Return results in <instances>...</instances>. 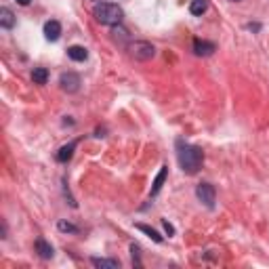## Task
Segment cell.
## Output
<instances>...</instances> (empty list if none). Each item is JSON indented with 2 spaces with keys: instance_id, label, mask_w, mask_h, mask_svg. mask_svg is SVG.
<instances>
[{
  "instance_id": "1",
  "label": "cell",
  "mask_w": 269,
  "mask_h": 269,
  "mask_svg": "<svg viewBox=\"0 0 269 269\" xmlns=\"http://www.w3.org/2000/svg\"><path fill=\"white\" fill-rule=\"evenodd\" d=\"M177 160H179V166L183 168V173L196 175V173L202 168L204 151H202L200 147H196V145L183 143V141L179 139V141H177Z\"/></svg>"
},
{
  "instance_id": "2",
  "label": "cell",
  "mask_w": 269,
  "mask_h": 269,
  "mask_svg": "<svg viewBox=\"0 0 269 269\" xmlns=\"http://www.w3.org/2000/svg\"><path fill=\"white\" fill-rule=\"evenodd\" d=\"M93 15L99 23H103V25H120L124 13L114 3H97V7L93 9Z\"/></svg>"
},
{
  "instance_id": "3",
  "label": "cell",
  "mask_w": 269,
  "mask_h": 269,
  "mask_svg": "<svg viewBox=\"0 0 269 269\" xmlns=\"http://www.w3.org/2000/svg\"><path fill=\"white\" fill-rule=\"evenodd\" d=\"M129 55L133 59H137V61H147V59H151L153 55H156V49H153V45L151 42H147V40H135V42H129Z\"/></svg>"
},
{
  "instance_id": "4",
  "label": "cell",
  "mask_w": 269,
  "mask_h": 269,
  "mask_svg": "<svg viewBox=\"0 0 269 269\" xmlns=\"http://www.w3.org/2000/svg\"><path fill=\"white\" fill-rule=\"evenodd\" d=\"M196 196H198V200H200L204 206H208V208L215 206L217 191H215V187H212L210 183H200V185L196 187Z\"/></svg>"
},
{
  "instance_id": "5",
  "label": "cell",
  "mask_w": 269,
  "mask_h": 269,
  "mask_svg": "<svg viewBox=\"0 0 269 269\" xmlns=\"http://www.w3.org/2000/svg\"><path fill=\"white\" fill-rule=\"evenodd\" d=\"M59 84H61V89L65 93H76L80 89V76L74 74V72H65V74H61Z\"/></svg>"
},
{
  "instance_id": "6",
  "label": "cell",
  "mask_w": 269,
  "mask_h": 269,
  "mask_svg": "<svg viewBox=\"0 0 269 269\" xmlns=\"http://www.w3.org/2000/svg\"><path fill=\"white\" fill-rule=\"evenodd\" d=\"M215 51H217L215 42L200 40V38H196V40H194V53L198 55V57H208V55H212Z\"/></svg>"
},
{
  "instance_id": "7",
  "label": "cell",
  "mask_w": 269,
  "mask_h": 269,
  "mask_svg": "<svg viewBox=\"0 0 269 269\" xmlns=\"http://www.w3.org/2000/svg\"><path fill=\"white\" fill-rule=\"evenodd\" d=\"M45 36L51 42L59 40V36H61V23L59 21H47L45 23Z\"/></svg>"
},
{
  "instance_id": "8",
  "label": "cell",
  "mask_w": 269,
  "mask_h": 269,
  "mask_svg": "<svg viewBox=\"0 0 269 269\" xmlns=\"http://www.w3.org/2000/svg\"><path fill=\"white\" fill-rule=\"evenodd\" d=\"M34 246H36V252H38L40 259H51V257H53V246L47 242L45 238H38Z\"/></svg>"
},
{
  "instance_id": "9",
  "label": "cell",
  "mask_w": 269,
  "mask_h": 269,
  "mask_svg": "<svg viewBox=\"0 0 269 269\" xmlns=\"http://www.w3.org/2000/svg\"><path fill=\"white\" fill-rule=\"evenodd\" d=\"M76 145H78V141H69L67 145H63V147L57 151V160H59V162H69V160H72V156H74Z\"/></svg>"
},
{
  "instance_id": "10",
  "label": "cell",
  "mask_w": 269,
  "mask_h": 269,
  "mask_svg": "<svg viewBox=\"0 0 269 269\" xmlns=\"http://www.w3.org/2000/svg\"><path fill=\"white\" fill-rule=\"evenodd\" d=\"M67 57L72 59V61H87V57H89V51L84 49V47H78V45H74V47H69V49H67Z\"/></svg>"
},
{
  "instance_id": "11",
  "label": "cell",
  "mask_w": 269,
  "mask_h": 269,
  "mask_svg": "<svg viewBox=\"0 0 269 269\" xmlns=\"http://www.w3.org/2000/svg\"><path fill=\"white\" fill-rule=\"evenodd\" d=\"M0 25H3L5 30H11V27L15 25V15H13V11L9 7L0 9Z\"/></svg>"
},
{
  "instance_id": "12",
  "label": "cell",
  "mask_w": 269,
  "mask_h": 269,
  "mask_svg": "<svg viewBox=\"0 0 269 269\" xmlns=\"http://www.w3.org/2000/svg\"><path fill=\"white\" fill-rule=\"evenodd\" d=\"M91 263L99 269H120V261L116 259H99V257H93Z\"/></svg>"
},
{
  "instance_id": "13",
  "label": "cell",
  "mask_w": 269,
  "mask_h": 269,
  "mask_svg": "<svg viewBox=\"0 0 269 269\" xmlns=\"http://www.w3.org/2000/svg\"><path fill=\"white\" fill-rule=\"evenodd\" d=\"M166 175H168V166H162L160 168V173L156 175V179H153V185H151V196H156L160 189H162V185H164V181H166Z\"/></svg>"
},
{
  "instance_id": "14",
  "label": "cell",
  "mask_w": 269,
  "mask_h": 269,
  "mask_svg": "<svg viewBox=\"0 0 269 269\" xmlns=\"http://www.w3.org/2000/svg\"><path fill=\"white\" fill-rule=\"evenodd\" d=\"M206 9H208V0H191V5H189L191 15H196V17L204 15Z\"/></svg>"
},
{
  "instance_id": "15",
  "label": "cell",
  "mask_w": 269,
  "mask_h": 269,
  "mask_svg": "<svg viewBox=\"0 0 269 269\" xmlns=\"http://www.w3.org/2000/svg\"><path fill=\"white\" fill-rule=\"evenodd\" d=\"M32 80H34V84H47L49 82V69L47 67H34Z\"/></svg>"
},
{
  "instance_id": "16",
  "label": "cell",
  "mask_w": 269,
  "mask_h": 269,
  "mask_svg": "<svg viewBox=\"0 0 269 269\" xmlns=\"http://www.w3.org/2000/svg\"><path fill=\"white\" fill-rule=\"evenodd\" d=\"M137 229H139V232H143V234H147V236H149V238L153 240V242H158V244L162 242V236H160L158 232H156V229H151L149 225H143V223H139V225H137Z\"/></svg>"
},
{
  "instance_id": "17",
  "label": "cell",
  "mask_w": 269,
  "mask_h": 269,
  "mask_svg": "<svg viewBox=\"0 0 269 269\" xmlns=\"http://www.w3.org/2000/svg\"><path fill=\"white\" fill-rule=\"evenodd\" d=\"M111 38H114L116 42L120 40H126V38H129V36H126V30H124V27H120V25H111Z\"/></svg>"
},
{
  "instance_id": "18",
  "label": "cell",
  "mask_w": 269,
  "mask_h": 269,
  "mask_svg": "<svg viewBox=\"0 0 269 269\" xmlns=\"http://www.w3.org/2000/svg\"><path fill=\"white\" fill-rule=\"evenodd\" d=\"M57 227H59L61 232H67V234H76V232H78V227H76V225L67 223V221H59V225H57Z\"/></svg>"
},
{
  "instance_id": "19",
  "label": "cell",
  "mask_w": 269,
  "mask_h": 269,
  "mask_svg": "<svg viewBox=\"0 0 269 269\" xmlns=\"http://www.w3.org/2000/svg\"><path fill=\"white\" fill-rule=\"evenodd\" d=\"M131 252H133V263H135L137 267H141V261H139V246L133 244V246H131Z\"/></svg>"
},
{
  "instance_id": "20",
  "label": "cell",
  "mask_w": 269,
  "mask_h": 269,
  "mask_svg": "<svg viewBox=\"0 0 269 269\" xmlns=\"http://www.w3.org/2000/svg\"><path fill=\"white\" fill-rule=\"evenodd\" d=\"M162 227L166 229V234H168V236H173V234H175V227H173V225L168 223V221H162Z\"/></svg>"
},
{
  "instance_id": "21",
  "label": "cell",
  "mask_w": 269,
  "mask_h": 269,
  "mask_svg": "<svg viewBox=\"0 0 269 269\" xmlns=\"http://www.w3.org/2000/svg\"><path fill=\"white\" fill-rule=\"evenodd\" d=\"M30 3H32V0H17V5H21V7H27Z\"/></svg>"
},
{
  "instance_id": "22",
  "label": "cell",
  "mask_w": 269,
  "mask_h": 269,
  "mask_svg": "<svg viewBox=\"0 0 269 269\" xmlns=\"http://www.w3.org/2000/svg\"><path fill=\"white\" fill-rule=\"evenodd\" d=\"M93 3H101V0H93Z\"/></svg>"
},
{
  "instance_id": "23",
  "label": "cell",
  "mask_w": 269,
  "mask_h": 269,
  "mask_svg": "<svg viewBox=\"0 0 269 269\" xmlns=\"http://www.w3.org/2000/svg\"><path fill=\"white\" fill-rule=\"evenodd\" d=\"M234 3H240V0H234Z\"/></svg>"
}]
</instances>
